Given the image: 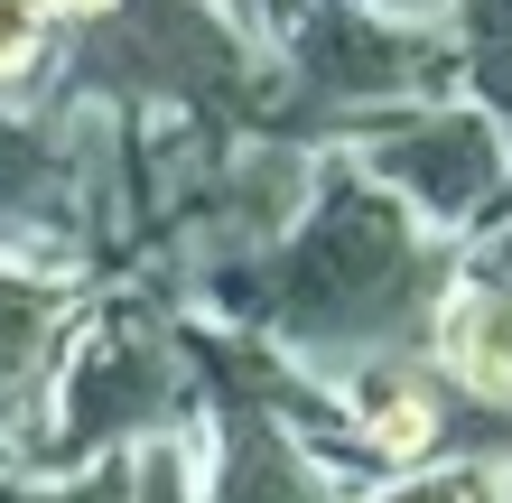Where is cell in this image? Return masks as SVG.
Here are the masks:
<instances>
[{
    "mask_svg": "<svg viewBox=\"0 0 512 503\" xmlns=\"http://www.w3.org/2000/svg\"><path fill=\"white\" fill-rule=\"evenodd\" d=\"M298 75H308L326 103L373 112V122L382 112H419V103H457L466 94L447 28H410V19L354 10V0L308 10V28H298Z\"/></svg>",
    "mask_w": 512,
    "mask_h": 503,
    "instance_id": "3957f363",
    "label": "cell"
},
{
    "mask_svg": "<svg viewBox=\"0 0 512 503\" xmlns=\"http://www.w3.org/2000/svg\"><path fill=\"white\" fill-rule=\"evenodd\" d=\"M503 150H512V122H503ZM503 215H512V177H503V205H494V224H503Z\"/></svg>",
    "mask_w": 512,
    "mask_h": 503,
    "instance_id": "7c38bea8",
    "label": "cell"
},
{
    "mask_svg": "<svg viewBox=\"0 0 512 503\" xmlns=\"http://www.w3.org/2000/svg\"><path fill=\"white\" fill-rule=\"evenodd\" d=\"M373 503H512V485L494 476V466H475V457H438V466L391 476Z\"/></svg>",
    "mask_w": 512,
    "mask_h": 503,
    "instance_id": "52a82bcc",
    "label": "cell"
},
{
    "mask_svg": "<svg viewBox=\"0 0 512 503\" xmlns=\"http://www.w3.org/2000/svg\"><path fill=\"white\" fill-rule=\"evenodd\" d=\"M47 38H56L47 0H0V94H19L47 66Z\"/></svg>",
    "mask_w": 512,
    "mask_h": 503,
    "instance_id": "ba28073f",
    "label": "cell"
},
{
    "mask_svg": "<svg viewBox=\"0 0 512 503\" xmlns=\"http://www.w3.org/2000/svg\"><path fill=\"white\" fill-rule=\"evenodd\" d=\"M447 280H457V252L410 205H391L364 168H345L317 196V224L298 233V252L280 271V317L298 327V345L364 373L438 317Z\"/></svg>",
    "mask_w": 512,
    "mask_h": 503,
    "instance_id": "6da1fadb",
    "label": "cell"
},
{
    "mask_svg": "<svg viewBox=\"0 0 512 503\" xmlns=\"http://www.w3.org/2000/svg\"><path fill=\"white\" fill-rule=\"evenodd\" d=\"M429 373L475 420H512V289L466 280V271L447 280V299L429 317Z\"/></svg>",
    "mask_w": 512,
    "mask_h": 503,
    "instance_id": "277c9868",
    "label": "cell"
},
{
    "mask_svg": "<svg viewBox=\"0 0 512 503\" xmlns=\"http://www.w3.org/2000/svg\"><path fill=\"white\" fill-rule=\"evenodd\" d=\"M354 10H382V19H410V28H429V19H447L457 0H354Z\"/></svg>",
    "mask_w": 512,
    "mask_h": 503,
    "instance_id": "30bf717a",
    "label": "cell"
},
{
    "mask_svg": "<svg viewBox=\"0 0 512 503\" xmlns=\"http://www.w3.org/2000/svg\"><path fill=\"white\" fill-rule=\"evenodd\" d=\"M364 177L391 205H410V215L447 243V233H485L494 224L512 150H503L494 112L457 94V103H419V112L364 122Z\"/></svg>",
    "mask_w": 512,
    "mask_h": 503,
    "instance_id": "7a4b0ae2",
    "label": "cell"
},
{
    "mask_svg": "<svg viewBox=\"0 0 512 503\" xmlns=\"http://www.w3.org/2000/svg\"><path fill=\"white\" fill-rule=\"evenodd\" d=\"M457 271H466V280H494V289H512V215H503V224H485V233H466Z\"/></svg>",
    "mask_w": 512,
    "mask_h": 503,
    "instance_id": "9c48e42d",
    "label": "cell"
},
{
    "mask_svg": "<svg viewBox=\"0 0 512 503\" xmlns=\"http://www.w3.org/2000/svg\"><path fill=\"white\" fill-rule=\"evenodd\" d=\"M457 75L466 103H485L494 122H512V0H457Z\"/></svg>",
    "mask_w": 512,
    "mask_h": 503,
    "instance_id": "8992f818",
    "label": "cell"
},
{
    "mask_svg": "<svg viewBox=\"0 0 512 503\" xmlns=\"http://www.w3.org/2000/svg\"><path fill=\"white\" fill-rule=\"evenodd\" d=\"M345 420H354V438H364V457H382V466H401V476H410V466H438L457 410H447V392H438L429 364L382 354V364L345 373Z\"/></svg>",
    "mask_w": 512,
    "mask_h": 503,
    "instance_id": "5b68a950",
    "label": "cell"
},
{
    "mask_svg": "<svg viewBox=\"0 0 512 503\" xmlns=\"http://www.w3.org/2000/svg\"><path fill=\"white\" fill-rule=\"evenodd\" d=\"M122 0H47V19H112Z\"/></svg>",
    "mask_w": 512,
    "mask_h": 503,
    "instance_id": "8fae6325",
    "label": "cell"
}]
</instances>
